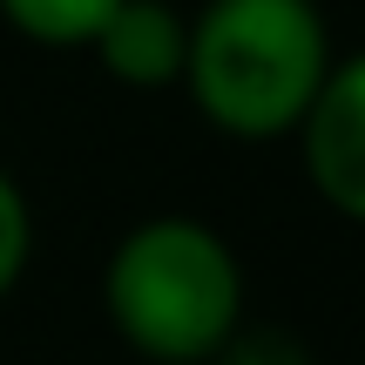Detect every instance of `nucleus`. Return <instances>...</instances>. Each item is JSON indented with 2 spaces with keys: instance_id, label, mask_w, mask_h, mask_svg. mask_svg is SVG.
<instances>
[{
  "instance_id": "1",
  "label": "nucleus",
  "mask_w": 365,
  "mask_h": 365,
  "mask_svg": "<svg viewBox=\"0 0 365 365\" xmlns=\"http://www.w3.org/2000/svg\"><path fill=\"white\" fill-rule=\"evenodd\" d=\"M325 68L331 41L312 0H210L190 21L182 81L196 108L244 143L298 129Z\"/></svg>"
},
{
  "instance_id": "2",
  "label": "nucleus",
  "mask_w": 365,
  "mask_h": 365,
  "mask_svg": "<svg viewBox=\"0 0 365 365\" xmlns=\"http://www.w3.org/2000/svg\"><path fill=\"white\" fill-rule=\"evenodd\" d=\"M102 304L143 359L203 365L244 318V264L210 223L156 217L108 250Z\"/></svg>"
},
{
  "instance_id": "3",
  "label": "nucleus",
  "mask_w": 365,
  "mask_h": 365,
  "mask_svg": "<svg viewBox=\"0 0 365 365\" xmlns=\"http://www.w3.org/2000/svg\"><path fill=\"white\" fill-rule=\"evenodd\" d=\"M298 129H304V170H312L318 196L339 217L365 223V54L325 68Z\"/></svg>"
},
{
  "instance_id": "4",
  "label": "nucleus",
  "mask_w": 365,
  "mask_h": 365,
  "mask_svg": "<svg viewBox=\"0 0 365 365\" xmlns=\"http://www.w3.org/2000/svg\"><path fill=\"white\" fill-rule=\"evenodd\" d=\"M88 48L129 88H170L182 75V54H190V21L163 0H115V14L95 27Z\"/></svg>"
},
{
  "instance_id": "5",
  "label": "nucleus",
  "mask_w": 365,
  "mask_h": 365,
  "mask_svg": "<svg viewBox=\"0 0 365 365\" xmlns=\"http://www.w3.org/2000/svg\"><path fill=\"white\" fill-rule=\"evenodd\" d=\"M0 14L41 48H88L95 27L115 14V0H0Z\"/></svg>"
},
{
  "instance_id": "6",
  "label": "nucleus",
  "mask_w": 365,
  "mask_h": 365,
  "mask_svg": "<svg viewBox=\"0 0 365 365\" xmlns=\"http://www.w3.org/2000/svg\"><path fill=\"white\" fill-rule=\"evenodd\" d=\"M27 250H34V217H27V196L21 182L0 170V298H7L14 284H21L27 271Z\"/></svg>"
},
{
  "instance_id": "7",
  "label": "nucleus",
  "mask_w": 365,
  "mask_h": 365,
  "mask_svg": "<svg viewBox=\"0 0 365 365\" xmlns=\"http://www.w3.org/2000/svg\"><path fill=\"white\" fill-rule=\"evenodd\" d=\"M217 365H312V352L284 331H230L217 345Z\"/></svg>"
}]
</instances>
